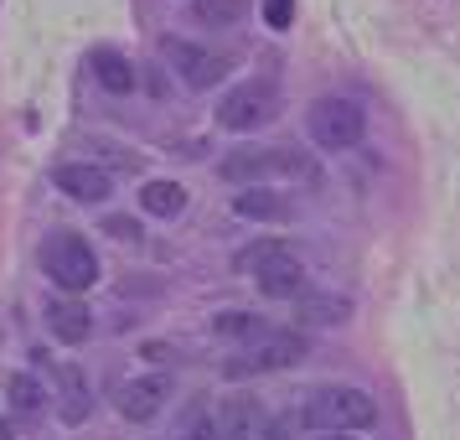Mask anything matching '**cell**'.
Returning a JSON list of instances; mask_svg holds the SVG:
<instances>
[{
	"mask_svg": "<svg viewBox=\"0 0 460 440\" xmlns=\"http://www.w3.org/2000/svg\"><path fill=\"white\" fill-rule=\"evenodd\" d=\"M233 270L249 274L270 301H300V295H305V265H300L279 238H259L249 249H238Z\"/></svg>",
	"mask_w": 460,
	"mask_h": 440,
	"instance_id": "6da1fadb",
	"label": "cell"
},
{
	"mask_svg": "<svg viewBox=\"0 0 460 440\" xmlns=\"http://www.w3.org/2000/svg\"><path fill=\"white\" fill-rule=\"evenodd\" d=\"M223 176L228 182H238V187H259V182H270V176H295V182H315V161L311 156H300V150L290 146H243V150H228L223 156Z\"/></svg>",
	"mask_w": 460,
	"mask_h": 440,
	"instance_id": "7a4b0ae2",
	"label": "cell"
},
{
	"mask_svg": "<svg viewBox=\"0 0 460 440\" xmlns=\"http://www.w3.org/2000/svg\"><path fill=\"white\" fill-rule=\"evenodd\" d=\"M373 419H377V404L362 389H315L305 399V425L326 430V436H352V430H367Z\"/></svg>",
	"mask_w": 460,
	"mask_h": 440,
	"instance_id": "3957f363",
	"label": "cell"
},
{
	"mask_svg": "<svg viewBox=\"0 0 460 440\" xmlns=\"http://www.w3.org/2000/svg\"><path fill=\"white\" fill-rule=\"evenodd\" d=\"M42 270L52 274V285H63L67 295H78L99 280V259H93V244H88L84 233L63 229L42 244Z\"/></svg>",
	"mask_w": 460,
	"mask_h": 440,
	"instance_id": "277c9868",
	"label": "cell"
},
{
	"mask_svg": "<svg viewBox=\"0 0 460 440\" xmlns=\"http://www.w3.org/2000/svg\"><path fill=\"white\" fill-rule=\"evenodd\" d=\"M305 130L321 150H352L367 135V114L352 99H315L311 114H305Z\"/></svg>",
	"mask_w": 460,
	"mask_h": 440,
	"instance_id": "5b68a950",
	"label": "cell"
},
{
	"mask_svg": "<svg viewBox=\"0 0 460 440\" xmlns=\"http://www.w3.org/2000/svg\"><path fill=\"white\" fill-rule=\"evenodd\" d=\"M274 114H279V94H274L270 78H249V84H238L228 88L223 99H217V125L223 130H259V125H270Z\"/></svg>",
	"mask_w": 460,
	"mask_h": 440,
	"instance_id": "8992f818",
	"label": "cell"
},
{
	"mask_svg": "<svg viewBox=\"0 0 460 440\" xmlns=\"http://www.w3.org/2000/svg\"><path fill=\"white\" fill-rule=\"evenodd\" d=\"M300 357H305V337L300 332H270V337H259V342H249L238 357H228L223 373L228 378L274 373V368H290V363H300Z\"/></svg>",
	"mask_w": 460,
	"mask_h": 440,
	"instance_id": "52a82bcc",
	"label": "cell"
},
{
	"mask_svg": "<svg viewBox=\"0 0 460 440\" xmlns=\"http://www.w3.org/2000/svg\"><path fill=\"white\" fill-rule=\"evenodd\" d=\"M161 58L181 73V84L187 88H217L223 78H228V63H223L217 52L191 47V42H181V37H161Z\"/></svg>",
	"mask_w": 460,
	"mask_h": 440,
	"instance_id": "ba28073f",
	"label": "cell"
},
{
	"mask_svg": "<svg viewBox=\"0 0 460 440\" xmlns=\"http://www.w3.org/2000/svg\"><path fill=\"white\" fill-rule=\"evenodd\" d=\"M171 399V378L166 373H146V378H129L114 389V409L135 425H146V419L161 415V404Z\"/></svg>",
	"mask_w": 460,
	"mask_h": 440,
	"instance_id": "9c48e42d",
	"label": "cell"
},
{
	"mask_svg": "<svg viewBox=\"0 0 460 440\" xmlns=\"http://www.w3.org/2000/svg\"><path fill=\"white\" fill-rule=\"evenodd\" d=\"M217 440H264L270 436V415H264V404L249 394H233L217 404Z\"/></svg>",
	"mask_w": 460,
	"mask_h": 440,
	"instance_id": "30bf717a",
	"label": "cell"
},
{
	"mask_svg": "<svg viewBox=\"0 0 460 440\" xmlns=\"http://www.w3.org/2000/svg\"><path fill=\"white\" fill-rule=\"evenodd\" d=\"M52 187L67 192L73 202H104L109 192H114V182H109L104 166H88V161H67V166L52 171Z\"/></svg>",
	"mask_w": 460,
	"mask_h": 440,
	"instance_id": "8fae6325",
	"label": "cell"
},
{
	"mask_svg": "<svg viewBox=\"0 0 460 440\" xmlns=\"http://www.w3.org/2000/svg\"><path fill=\"white\" fill-rule=\"evenodd\" d=\"M88 409H93V394H88V378L78 363H63L58 368V415L63 425H84Z\"/></svg>",
	"mask_w": 460,
	"mask_h": 440,
	"instance_id": "7c38bea8",
	"label": "cell"
},
{
	"mask_svg": "<svg viewBox=\"0 0 460 440\" xmlns=\"http://www.w3.org/2000/svg\"><path fill=\"white\" fill-rule=\"evenodd\" d=\"M47 327H52L58 342H88L93 316H88V306L78 295H58V301H47Z\"/></svg>",
	"mask_w": 460,
	"mask_h": 440,
	"instance_id": "4fadbf2b",
	"label": "cell"
},
{
	"mask_svg": "<svg viewBox=\"0 0 460 440\" xmlns=\"http://www.w3.org/2000/svg\"><path fill=\"white\" fill-rule=\"evenodd\" d=\"M352 316V301L336 291H305L295 301V321L300 327H336V321H347Z\"/></svg>",
	"mask_w": 460,
	"mask_h": 440,
	"instance_id": "5bb4252c",
	"label": "cell"
},
{
	"mask_svg": "<svg viewBox=\"0 0 460 440\" xmlns=\"http://www.w3.org/2000/svg\"><path fill=\"white\" fill-rule=\"evenodd\" d=\"M233 212L238 218H253V223H279V218H290V202L270 187H243L233 197Z\"/></svg>",
	"mask_w": 460,
	"mask_h": 440,
	"instance_id": "9a60e30c",
	"label": "cell"
},
{
	"mask_svg": "<svg viewBox=\"0 0 460 440\" xmlns=\"http://www.w3.org/2000/svg\"><path fill=\"white\" fill-rule=\"evenodd\" d=\"M88 67H93V78H99L109 94H129V88H135V67H129V58H119L114 47H93V52H88Z\"/></svg>",
	"mask_w": 460,
	"mask_h": 440,
	"instance_id": "2e32d148",
	"label": "cell"
},
{
	"mask_svg": "<svg viewBox=\"0 0 460 440\" xmlns=\"http://www.w3.org/2000/svg\"><path fill=\"white\" fill-rule=\"evenodd\" d=\"M140 208L155 218H181L187 212V187L181 182H146L140 187Z\"/></svg>",
	"mask_w": 460,
	"mask_h": 440,
	"instance_id": "e0dca14e",
	"label": "cell"
},
{
	"mask_svg": "<svg viewBox=\"0 0 460 440\" xmlns=\"http://www.w3.org/2000/svg\"><path fill=\"white\" fill-rule=\"evenodd\" d=\"M5 399H11V409L26 415V419H37L47 409V389L31 373H11V378H5Z\"/></svg>",
	"mask_w": 460,
	"mask_h": 440,
	"instance_id": "ac0fdd59",
	"label": "cell"
},
{
	"mask_svg": "<svg viewBox=\"0 0 460 440\" xmlns=\"http://www.w3.org/2000/svg\"><path fill=\"white\" fill-rule=\"evenodd\" d=\"M249 11V0H191V16L202 26H238Z\"/></svg>",
	"mask_w": 460,
	"mask_h": 440,
	"instance_id": "d6986e66",
	"label": "cell"
},
{
	"mask_svg": "<svg viewBox=\"0 0 460 440\" xmlns=\"http://www.w3.org/2000/svg\"><path fill=\"white\" fill-rule=\"evenodd\" d=\"M212 332L217 337H243V342H259V337H270L274 327H264L259 316L249 311H223V316H212Z\"/></svg>",
	"mask_w": 460,
	"mask_h": 440,
	"instance_id": "ffe728a7",
	"label": "cell"
},
{
	"mask_svg": "<svg viewBox=\"0 0 460 440\" xmlns=\"http://www.w3.org/2000/svg\"><path fill=\"white\" fill-rule=\"evenodd\" d=\"M171 440H217V419H212L208 409H191L187 425H181Z\"/></svg>",
	"mask_w": 460,
	"mask_h": 440,
	"instance_id": "44dd1931",
	"label": "cell"
},
{
	"mask_svg": "<svg viewBox=\"0 0 460 440\" xmlns=\"http://www.w3.org/2000/svg\"><path fill=\"white\" fill-rule=\"evenodd\" d=\"M290 22H295V0H264V26L290 31Z\"/></svg>",
	"mask_w": 460,
	"mask_h": 440,
	"instance_id": "7402d4cb",
	"label": "cell"
},
{
	"mask_svg": "<svg viewBox=\"0 0 460 440\" xmlns=\"http://www.w3.org/2000/svg\"><path fill=\"white\" fill-rule=\"evenodd\" d=\"M300 430V415H285V419H270V436L264 440H290Z\"/></svg>",
	"mask_w": 460,
	"mask_h": 440,
	"instance_id": "603a6c76",
	"label": "cell"
},
{
	"mask_svg": "<svg viewBox=\"0 0 460 440\" xmlns=\"http://www.w3.org/2000/svg\"><path fill=\"white\" fill-rule=\"evenodd\" d=\"M104 233H114V238H140V223L135 218H109Z\"/></svg>",
	"mask_w": 460,
	"mask_h": 440,
	"instance_id": "cb8c5ba5",
	"label": "cell"
},
{
	"mask_svg": "<svg viewBox=\"0 0 460 440\" xmlns=\"http://www.w3.org/2000/svg\"><path fill=\"white\" fill-rule=\"evenodd\" d=\"M0 440H11V419L0 415Z\"/></svg>",
	"mask_w": 460,
	"mask_h": 440,
	"instance_id": "d4e9b609",
	"label": "cell"
},
{
	"mask_svg": "<svg viewBox=\"0 0 460 440\" xmlns=\"http://www.w3.org/2000/svg\"><path fill=\"white\" fill-rule=\"evenodd\" d=\"M326 440H347V436H326Z\"/></svg>",
	"mask_w": 460,
	"mask_h": 440,
	"instance_id": "484cf974",
	"label": "cell"
}]
</instances>
